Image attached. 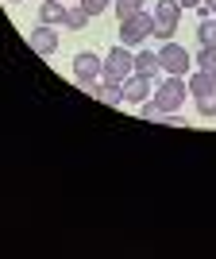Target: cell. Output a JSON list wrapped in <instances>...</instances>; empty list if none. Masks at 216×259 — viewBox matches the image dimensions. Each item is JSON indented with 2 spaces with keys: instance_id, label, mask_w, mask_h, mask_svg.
I'll list each match as a JSON object with an SVG mask.
<instances>
[{
  "instance_id": "cell-1",
  "label": "cell",
  "mask_w": 216,
  "mask_h": 259,
  "mask_svg": "<svg viewBox=\"0 0 216 259\" xmlns=\"http://www.w3.org/2000/svg\"><path fill=\"white\" fill-rule=\"evenodd\" d=\"M154 35V16L151 12H135L128 20H120V43L124 47H139Z\"/></svg>"
},
{
  "instance_id": "cell-2",
  "label": "cell",
  "mask_w": 216,
  "mask_h": 259,
  "mask_svg": "<svg viewBox=\"0 0 216 259\" xmlns=\"http://www.w3.org/2000/svg\"><path fill=\"white\" fill-rule=\"evenodd\" d=\"M185 97H189V85H185L178 74H170L166 81H158V89H154V101H158L162 112H178V108L185 105Z\"/></svg>"
},
{
  "instance_id": "cell-3",
  "label": "cell",
  "mask_w": 216,
  "mask_h": 259,
  "mask_svg": "<svg viewBox=\"0 0 216 259\" xmlns=\"http://www.w3.org/2000/svg\"><path fill=\"white\" fill-rule=\"evenodd\" d=\"M135 74V54H128V47L120 43L116 51L104 54V74L100 77H112V81H128V77Z\"/></svg>"
},
{
  "instance_id": "cell-4",
  "label": "cell",
  "mask_w": 216,
  "mask_h": 259,
  "mask_svg": "<svg viewBox=\"0 0 216 259\" xmlns=\"http://www.w3.org/2000/svg\"><path fill=\"white\" fill-rule=\"evenodd\" d=\"M151 16H154V35L170 43V35L178 31V20H182V4L178 0H158V8Z\"/></svg>"
},
{
  "instance_id": "cell-5",
  "label": "cell",
  "mask_w": 216,
  "mask_h": 259,
  "mask_svg": "<svg viewBox=\"0 0 216 259\" xmlns=\"http://www.w3.org/2000/svg\"><path fill=\"white\" fill-rule=\"evenodd\" d=\"M104 74V58H97L93 51H81L74 58V77L81 81V89H93V81H100Z\"/></svg>"
},
{
  "instance_id": "cell-6",
  "label": "cell",
  "mask_w": 216,
  "mask_h": 259,
  "mask_svg": "<svg viewBox=\"0 0 216 259\" xmlns=\"http://www.w3.org/2000/svg\"><path fill=\"white\" fill-rule=\"evenodd\" d=\"M158 62H162V70H166V74H189V51H185V47H178V43H166L158 51Z\"/></svg>"
},
{
  "instance_id": "cell-7",
  "label": "cell",
  "mask_w": 216,
  "mask_h": 259,
  "mask_svg": "<svg viewBox=\"0 0 216 259\" xmlns=\"http://www.w3.org/2000/svg\"><path fill=\"white\" fill-rule=\"evenodd\" d=\"M27 43H31L35 54H54V51H58V31H54V23H39Z\"/></svg>"
},
{
  "instance_id": "cell-8",
  "label": "cell",
  "mask_w": 216,
  "mask_h": 259,
  "mask_svg": "<svg viewBox=\"0 0 216 259\" xmlns=\"http://www.w3.org/2000/svg\"><path fill=\"white\" fill-rule=\"evenodd\" d=\"M97 101H104V105H124V81H112V77H100V81H93V89H89Z\"/></svg>"
},
{
  "instance_id": "cell-9",
  "label": "cell",
  "mask_w": 216,
  "mask_h": 259,
  "mask_svg": "<svg viewBox=\"0 0 216 259\" xmlns=\"http://www.w3.org/2000/svg\"><path fill=\"white\" fill-rule=\"evenodd\" d=\"M147 97H151V77L131 74L128 81H124V101H128V105H143Z\"/></svg>"
},
{
  "instance_id": "cell-10",
  "label": "cell",
  "mask_w": 216,
  "mask_h": 259,
  "mask_svg": "<svg viewBox=\"0 0 216 259\" xmlns=\"http://www.w3.org/2000/svg\"><path fill=\"white\" fill-rule=\"evenodd\" d=\"M212 93H216V77L205 74V70H197V74L189 77V97L201 101V97H212Z\"/></svg>"
},
{
  "instance_id": "cell-11",
  "label": "cell",
  "mask_w": 216,
  "mask_h": 259,
  "mask_svg": "<svg viewBox=\"0 0 216 259\" xmlns=\"http://www.w3.org/2000/svg\"><path fill=\"white\" fill-rule=\"evenodd\" d=\"M158 70H162V62H158V54H154V51H139V54H135V74L154 77Z\"/></svg>"
},
{
  "instance_id": "cell-12",
  "label": "cell",
  "mask_w": 216,
  "mask_h": 259,
  "mask_svg": "<svg viewBox=\"0 0 216 259\" xmlns=\"http://www.w3.org/2000/svg\"><path fill=\"white\" fill-rule=\"evenodd\" d=\"M62 20H66V4H62V0H43V8H39V23H54V27H58Z\"/></svg>"
},
{
  "instance_id": "cell-13",
  "label": "cell",
  "mask_w": 216,
  "mask_h": 259,
  "mask_svg": "<svg viewBox=\"0 0 216 259\" xmlns=\"http://www.w3.org/2000/svg\"><path fill=\"white\" fill-rule=\"evenodd\" d=\"M85 23H89L85 4H66V20H62V27H70V31H81Z\"/></svg>"
},
{
  "instance_id": "cell-14",
  "label": "cell",
  "mask_w": 216,
  "mask_h": 259,
  "mask_svg": "<svg viewBox=\"0 0 216 259\" xmlns=\"http://www.w3.org/2000/svg\"><path fill=\"white\" fill-rule=\"evenodd\" d=\"M197 70H205V74L216 77V47H201V54H197Z\"/></svg>"
},
{
  "instance_id": "cell-15",
  "label": "cell",
  "mask_w": 216,
  "mask_h": 259,
  "mask_svg": "<svg viewBox=\"0 0 216 259\" xmlns=\"http://www.w3.org/2000/svg\"><path fill=\"white\" fill-rule=\"evenodd\" d=\"M139 120H151V124H166V120H170V112H162V108H158V101H151V105H143Z\"/></svg>"
},
{
  "instance_id": "cell-16",
  "label": "cell",
  "mask_w": 216,
  "mask_h": 259,
  "mask_svg": "<svg viewBox=\"0 0 216 259\" xmlns=\"http://www.w3.org/2000/svg\"><path fill=\"white\" fill-rule=\"evenodd\" d=\"M197 39H201V47H216V20L201 23V27H197Z\"/></svg>"
},
{
  "instance_id": "cell-17",
  "label": "cell",
  "mask_w": 216,
  "mask_h": 259,
  "mask_svg": "<svg viewBox=\"0 0 216 259\" xmlns=\"http://www.w3.org/2000/svg\"><path fill=\"white\" fill-rule=\"evenodd\" d=\"M116 12H120V20H128V16L143 12V0H116Z\"/></svg>"
},
{
  "instance_id": "cell-18",
  "label": "cell",
  "mask_w": 216,
  "mask_h": 259,
  "mask_svg": "<svg viewBox=\"0 0 216 259\" xmlns=\"http://www.w3.org/2000/svg\"><path fill=\"white\" fill-rule=\"evenodd\" d=\"M197 108H201V116H216V93H212V97H201Z\"/></svg>"
},
{
  "instance_id": "cell-19",
  "label": "cell",
  "mask_w": 216,
  "mask_h": 259,
  "mask_svg": "<svg viewBox=\"0 0 216 259\" xmlns=\"http://www.w3.org/2000/svg\"><path fill=\"white\" fill-rule=\"evenodd\" d=\"M81 4H85V12H89V16H100V12H104L108 4H112V0H81Z\"/></svg>"
},
{
  "instance_id": "cell-20",
  "label": "cell",
  "mask_w": 216,
  "mask_h": 259,
  "mask_svg": "<svg viewBox=\"0 0 216 259\" xmlns=\"http://www.w3.org/2000/svg\"><path fill=\"white\" fill-rule=\"evenodd\" d=\"M178 4H182V8H193V4H201V0H178Z\"/></svg>"
},
{
  "instance_id": "cell-21",
  "label": "cell",
  "mask_w": 216,
  "mask_h": 259,
  "mask_svg": "<svg viewBox=\"0 0 216 259\" xmlns=\"http://www.w3.org/2000/svg\"><path fill=\"white\" fill-rule=\"evenodd\" d=\"M205 8H208V12H216V0H205Z\"/></svg>"
}]
</instances>
